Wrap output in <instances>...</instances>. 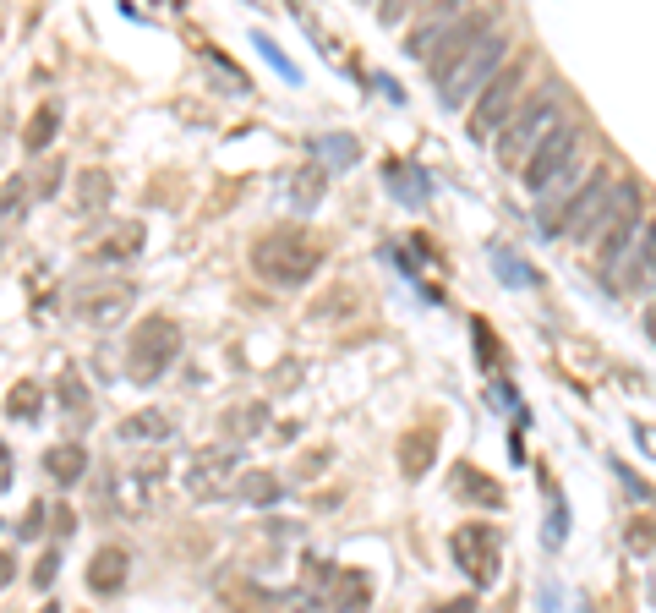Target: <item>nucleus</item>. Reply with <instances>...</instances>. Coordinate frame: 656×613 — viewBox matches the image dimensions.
<instances>
[{"label":"nucleus","instance_id":"f257e3e1","mask_svg":"<svg viewBox=\"0 0 656 613\" xmlns=\"http://www.w3.org/2000/svg\"><path fill=\"white\" fill-rule=\"evenodd\" d=\"M613 198V170L596 165L591 176H580V165L569 176H558L553 187L542 192V208H536V230L542 236H585L596 225V214Z\"/></svg>","mask_w":656,"mask_h":613},{"label":"nucleus","instance_id":"f03ea898","mask_svg":"<svg viewBox=\"0 0 656 613\" xmlns=\"http://www.w3.org/2000/svg\"><path fill=\"white\" fill-rule=\"evenodd\" d=\"M318 269H323V241L307 236V230H296V225L268 230V236L252 247V274L263 285H279V291H301Z\"/></svg>","mask_w":656,"mask_h":613},{"label":"nucleus","instance_id":"7ed1b4c3","mask_svg":"<svg viewBox=\"0 0 656 613\" xmlns=\"http://www.w3.org/2000/svg\"><path fill=\"white\" fill-rule=\"evenodd\" d=\"M640 203H646V192L635 187V181H624V187H613V198H607V208L596 214V225L585 230L580 241H596V263H602V274L624 269L629 258H635L640 247Z\"/></svg>","mask_w":656,"mask_h":613},{"label":"nucleus","instance_id":"20e7f679","mask_svg":"<svg viewBox=\"0 0 656 613\" xmlns=\"http://www.w3.org/2000/svg\"><path fill=\"white\" fill-rule=\"evenodd\" d=\"M181 356V323L175 318H143L126 340V373L132 384H159Z\"/></svg>","mask_w":656,"mask_h":613},{"label":"nucleus","instance_id":"39448f33","mask_svg":"<svg viewBox=\"0 0 656 613\" xmlns=\"http://www.w3.org/2000/svg\"><path fill=\"white\" fill-rule=\"evenodd\" d=\"M503 50H509V39H503V28H492L487 39H476L471 50H465L460 61L449 66V77H438V99L449 104V110H460L465 99H476V88H487L492 77H498V66H503Z\"/></svg>","mask_w":656,"mask_h":613},{"label":"nucleus","instance_id":"423d86ee","mask_svg":"<svg viewBox=\"0 0 656 613\" xmlns=\"http://www.w3.org/2000/svg\"><path fill=\"white\" fill-rule=\"evenodd\" d=\"M558 126H564V110H558V99H553V94L520 104V115H514V121L498 132V159H503L509 170H514V165L525 170V159H531L536 148H542L547 137L558 132Z\"/></svg>","mask_w":656,"mask_h":613},{"label":"nucleus","instance_id":"0eeeda50","mask_svg":"<svg viewBox=\"0 0 656 613\" xmlns=\"http://www.w3.org/2000/svg\"><path fill=\"white\" fill-rule=\"evenodd\" d=\"M520 94H525V61H509V66H503V72L482 88V94L471 99V121H465V126H471L476 143H492V137H498L503 126L520 115Z\"/></svg>","mask_w":656,"mask_h":613},{"label":"nucleus","instance_id":"6e6552de","mask_svg":"<svg viewBox=\"0 0 656 613\" xmlns=\"http://www.w3.org/2000/svg\"><path fill=\"white\" fill-rule=\"evenodd\" d=\"M454 564H460V575H471V586H492L503 570V537L498 526H487V520H465L460 531H454Z\"/></svg>","mask_w":656,"mask_h":613},{"label":"nucleus","instance_id":"1a4fd4ad","mask_svg":"<svg viewBox=\"0 0 656 613\" xmlns=\"http://www.w3.org/2000/svg\"><path fill=\"white\" fill-rule=\"evenodd\" d=\"M236 482H241V449L236 444H214V449H203V455L186 466V493H192L197 504L225 499Z\"/></svg>","mask_w":656,"mask_h":613},{"label":"nucleus","instance_id":"9d476101","mask_svg":"<svg viewBox=\"0 0 656 613\" xmlns=\"http://www.w3.org/2000/svg\"><path fill=\"white\" fill-rule=\"evenodd\" d=\"M574 165H580V126H558V132L547 137V143L536 148L531 159H525L520 176H525V187H531L536 198H542V192L553 187L558 176H569Z\"/></svg>","mask_w":656,"mask_h":613},{"label":"nucleus","instance_id":"9b49d317","mask_svg":"<svg viewBox=\"0 0 656 613\" xmlns=\"http://www.w3.org/2000/svg\"><path fill=\"white\" fill-rule=\"evenodd\" d=\"M137 302V285H93V291H82L77 296V318L82 323H93V329H110V323H121L126 312H132Z\"/></svg>","mask_w":656,"mask_h":613},{"label":"nucleus","instance_id":"f8f14e48","mask_svg":"<svg viewBox=\"0 0 656 613\" xmlns=\"http://www.w3.org/2000/svg\"><path fill=\"white\" fill-rule=\"evenodd\" d=\"M492 28H498V22H492V17H460V22H449V33H443V44H438V50H432V61H427L432 83H438V77H449V66L460 61V55L471 50L476 39H487Z\"/></svg>","mask_w":656,"mask_h":613},{"label":"nucleus","instance_id":"ddd939ff","mask_svg":"<svg viewBox=\"0 0 656 613\" xmlns=\"http://www.w3.org/2000/svg\"><path fill=\"white\" fill-rule=\"evenodd\" d=\"M143 252V225L137 219H115L99 241H93V263H126Z\"/></svg>","mask_w":656,"mask_h":613},{"label":"nucleus","instance_id":"4468645a","mask_svg":"<svg viewBox=\"0 0 656 613\" xmlns=\"http://www.w3.org/2000/svg\"><path fill=\"white\" fill-rule=\"evenodd\" d=\"M126 570H132V559H126V548H99V553H93V559H88V586H93V592H121V586H126Z\"/></svg>","mask_w":656,"mask_h":613},{"label":"nucleus","instance_id":"2eb2a0df","mask_svg":"<svg viewBox=\"0 0 656 613\" xmlns=\"http://www.w3.org/2000/svg\"><path fill=\"white\" fill-rule=\"evenodd\" d=\"M115 438H121V444H132V449L164 444V438H170V416H164V411H132L121 427H115Z\"/></svg>","mask_w":656,"mask_h":613},{"label":"nucleus","instance_id":"dca6fc26","mask_svg":"<svg viewBox=\"0 0 656 613\" xmlns=\"http://www.w3.org/2000/svg\"><path fill=\"white\" fill-rule=\"evenodd\" d=\"M624 285H629V291H651V285H656V219H646L635 258L624 263Z\"/></svg>","mask_w":656,"mask_h":613},{"label":"nucleus","instance_id":"f3484780","mask_svg":"<svg viewBox=\"0 0 656 613\" xmlns=\"http://www.w3.org/2000/svg\"><path fill=\"white\" fill-rule=\"evenodd\" d=\"M268 422V406L263 400H246V406H230L225 416H219V427H225V444H252L257 433H263Z\"/></svg>","mask_w":656,"mask_h":613},{"label":"nucleus","instance_id":"a211bd4d","mask_svg":"<svg viewBox=\"0 0 656 613\" xmlns=\"http://www.w3.org/2000/svg\"><path fill=\"white\" fill-rule=\"evenodd\" d=\"M454 493H460L465 504H482V510H498L503 504V488L476 466H454Z\"/></svg>","mask_w":656,"mask_h":613},{"label":"nucleus","instance_id":"6ab92c4d","mask_svg":"<svg viewBox=\"0 0 656 613\" xmlns=\"http://www.w3.org/2000/svg\"><path fill=\"white\" fill-rule=\"evenodd\" d=\"M44 471H50V482L72 488L82 471H88V449H82V444H55V449H44Z\"/></svg>","mask_w":656,"mask_h":613},{"label":"nucleus","instance_id":"aec40b11","mask_svg":"<svg viewBox=\"0 0 656 613\" xmlns=\"http://www.w3.org/2000/svg\"><path fill=\"white\" fill-rule=\"evenodd\" d=\"M61 411H66V427H72V433H82V427L93 422V400H88V389H82L77 367L61 373Z\"/></svg>","mask_w":656,"mask_h":613},{"label":"nucleus","instance_id":"412c9836","mask_svg":"<svg viewBox=\"0 0 656 613\" xmlns=\"http://www.w3.org/2000/svg\"><path fill=\"white\" fill-rule=\"evenodd\" d=\"M72 203H77V214H104L110 208V176L104 170H82L72 187Z\"/></svg>","mask_w":656,"mask_h":613},{"label":"nucleus","instance_id":"4be33fe9","mask_svg":"<svg viewBox=\"0 0 656 613\" xmlns=\"http://www.w3.org/2000/svg\"><path fill=\"white\" fill-rule=\"evenodd\" d=\"M432 455H438V433L421 427V433H410L405 444H400V471H405V477H421V471L432 466Z\"/></svg>","mask_w":656,"mask_h":613},{"label":"nucleus","instance_id":"5701e85b","mask_svg":"<svg viewBox=\"0 0 656 613\" xmlns=\"http://www.w3.org/2000/svg\"><path fill=\"white\" fill-rule=\"evenodd\" d=\"M55 126H61V104H39L28 132H22V148H28V154H44V148L55 143Z\"/></svg>","mask_w":656,"mask_h":613},{"label":"nucleus","instance_id":"b1692460","mask_svg":"<svg viewBox=\"0 0 656 613\" xmlns=\"http://www.w3.org/2000/svg\"><path fill=\"white\" fill-rule=\"evenodd\" d=\"M236 493H241V504H274L279 493H285V482L274 477V471H241V482H236Z\"/></svg>","mask_w":656,"mask_h":613},{"label":"nucleus","instance_id":"393cba45","mask_svg":"<svg viewBox=\"0 0 656 613\" xmlns=\"http://www.w3.org/2000/svg\"><path fill=\"white\" fill-rule=\"evenodd\" d=\"M6 411L17 416V422H39V411H44V389L33 384V378H22V384H11V395H6Z\"/></svg>","mask_w":656,"mask_h":613},{"label":"nucleus","instance_id":"a878e982","mask_svg":"<svg viewBox=\"0 0 656 613\" xmlns=\"http://www.w3.org/2000/svg\"><path fill=\"white\" fill-rule=\"evenodd\" d=\"M323 187H328V170L323 165H307L296 181H290V203H296V208H318Z\"/></svg>","mask_w":656,"mask_h":613},{"label":"nucleus","instance_id":"bb28decb","mask_svg":"<svg viewBox=\"0 0 656 613\" xmlns=\"http://www.w3.org/2000/svg\"><path fill=\"white\" fill-rule=\"evenodd\" d=\"M28 203H33L28 176H11L6 187H0V219H22V214H28Z\"/></svg>","mask_w":656,"mask_h":613},{"label":"nucleus","instance_id":"cd10ccee","mask_svg":"<svg viewBox=\"0 0 656 613\" xmlns=\"http://www.w3.org/2000/svg\"><path fill=\"white\" fill-rule=\"evenodd\" d=\"M547 504H553V526H547V548H558L564 542V531H569V510H564V493L547 482Z\"/></svg>","mask_w":656,"mask_h":613},{"label":"nucleus","instance_id":"c85d7f7f","mask_svg":"<svg viewBox=\"0 0 656 613\" xmlns=\"http://www.w3.org/2000/svg\"><path fill=\"white\" fill-rule=\"evenodd\" d=\"M492 263H498V274H503L509 285H531V274H525V263L514 258L509 247H492Z\"/></svg>","mask_w":656,"mask_h":613},{"label":"nucleus","instance_id":"c756f323","mask_svg":"<svg viewBox=\"0 0 656 613\" xmlns=\"http://www.w3.org/2000/svg\"><path fill=\"white\" fill-rule=\"evenodd\" d=\"M55 570H61V548H44L39 564H33V586H39V592H50V586H55Z\"/></svg>","mask_w":656,"mask_h":613},{"label":"nucleus","instance_id":"7c9ffc66","mask_svg":"<svg viewBox=\"0 0 656 613\" xmlns=\"http://www.w3.org/2000/svg\"><path fill=\"white\" fill-rule=\"evenodd\" d=\"M318 154L328 159V165H350V159H356V143H350V137H323V143H318Z\"/></svg>","mask_w":656,"mask_h":613},{"label":"nucleus","instance_id":"2f4dec72","mask_svg":"<svg viewBox=\"0 0 656 613\" xmlns=\"http://www.w3.org/2000/svg\"><path fill=\"white\" fill-rule=\"evenodd\" d=\"M257 50H263V55H268V61H274V66H279V72H285V77H290V83H296V66H290V61H285V50H274V44H268V39H263V33H257Z\"/></svg>","mask_w":656,"mask_h":613},{"label":"nucleus","instance_id":"473e14b6","mask_svg":"<svg viewBox=\"0 0 656 613\" xmlns=\"http://www.w3.org/2000/svg\"><path fill=\"white\" fill-rule=\"evenodd\" d=\"M471 334H476V351H482V362L492 367V362H498V351H492V334H487V323H471Z\"/></svg>","mask_w":656,"mask_h":613},{"label":"nucleus","instance_id":"72a5a7b5","mask_svg":"<svg viewBox=\"0 0 656 613\" xmlns=\"http://www.w3.org/2000/svg\"><path fill=\"white\" fill-rule=\"evenodd\" d=\"M39 526H44V504H28V515H22V537H39Z\"/></svg>","mask_w":656,"mask_h":613},{"label":"nucleus","instance_id":"f704fd0d","mask_svg":"<svg viewBox=\"0 0 656 613\" xmlns=\"http://www.w3.org/2000/svg\"><path fill=\"white\" fill-rule=\"evenodd\" d=\"M635 438L646 444V455H656V427L651 422H635Z\"/></svg>","mask_w":656,"mask_h":613},{"label":"nucleus","instance_id":"c9c22d12","mask_svg":"<svg viewBox=\"0 0 656 613\" xmlns=\"http://www.w3.org/2000/svg\"><path fill=\"white\" fill-rule=\"evenodd\" d=\"M11 488V444H0V493Z\"/></svg>","mask_w":656,"mask_h":613},{"label":"nucleus","instance_id":"e433bc0d","mask_svg":"<svg viewBox=\"0 0 656 613\" xmlns=\"http://www.w3.org/2000/svg\"><path fill=\"white\" fill-rule=\"evenodd\" d=\"M72 526H77V515L61 504V510H55V531H61V537H72Z\"/></svg>","mask_w":656,"mask_h":613},{"label":"nucleus","instance_id":"4c0bfd02","mask_svg":"<svg viewBox=\"0 0 656 613\" xmlns=\"http://www.w3.org/2000/svg\"><path fill=\"white\" fill-rule=\"evenodd\" d=\"M432 613H476L471 597H460V603H443V608H432Z\"/></svg>","mask_w":656,"mask_h":613},{"label":"nucleus","instance_id":"58836bf2","mask_svg":"<svg viewBox=\"0 0 656 613\" xmlns=\"http://www.w3.org/2000/svg\"><path fill=\"white\" fill-rule=\"evenodd\" d=\"M646 329H651V340H656V302H651V312H646Z\"/></svg>","mask_w":656,"mask_h":613},{"label":"nucleus","instance_id":"ea45409f","mask_svg":"<svg viewBox=\"0 0 656 613\" xmlns=\"http://www.w3.org/2000/svg\"><path fill=\"white\" fill-rule=\"evenodd\" d=\"M11 581V559H0V586H6Z\"/></svg>","mask_w":656,"mask_h":613},{"label":"nucleus","instance_id":"a19ab883","mask_svg":"<svg viewBox=\"0 0 656 613\" xmlns=\"http://www.w3.org/2000/svg\"><path fill=\"white\" fill-rule=\"evenodd\" d=\"M44 613H61V608H44Z\"/></svg>","mask_w":656,"mask_h":613}]
</instances>
